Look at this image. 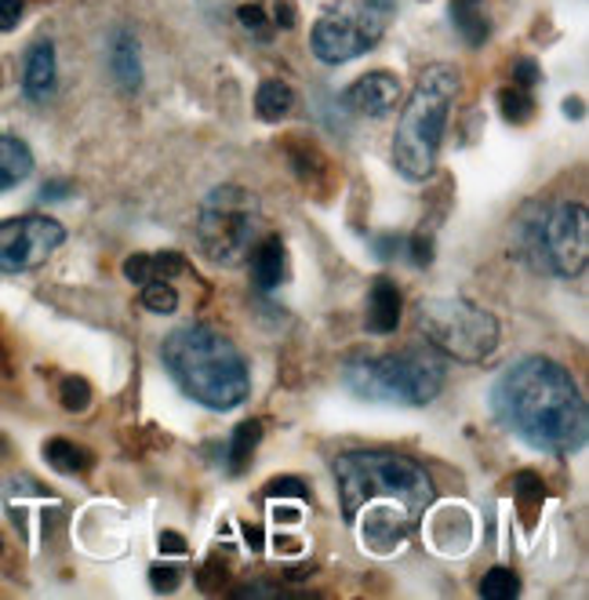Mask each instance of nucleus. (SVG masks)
Listing matches in <instances>:
<instances>
[{"label": "nucleus", "instance_id": "473e14b6", "mask_svg": "<svg viewBox=\"0 0 589 600\" xmlns=\"http://www.w3.org/2000/svg\"><path fill=\"white\" fill-rule=\"evenodd\" d=\"M19 19H22V0H0V33L15 30Z\"/></svg>", "mask_w": 589, "mask_h": 600}, {"label": "nucleus", "instance_id": "4be33fe9", "mask_svg": "<svg viewBox=\"0 0 589 600\" xmlns=\"http://www.w3.org/2000/svg\"><path fill=\"white\" fill-rule=\"evenodd\" d=\"M498 109H503V117L509 124H528L531 117H535V99H531L528 88H503L498 92Z\"/></svg>", "mask_w": 589, "mask_h": 600}, {"label": "nucleus", "instance_id": "2eb2a0df", "mask_svg": "<svg viewBox=\"0 0 589 600\" xmlns=\"http://www.w3.org/2000/svg\"><path fill=\"white\" fill-rule=\"evenodd\" d=\"M30 172H33L30 146L15 139V135H0V194L19 186L22 178H30Z\"/></svg>", "mask_w": 589, "mask_h": 600}, {"label": "nucleus", "instance_id": "cd10ccee", "mask_svg": "<svg viewBox=\"0 0 589 600\" xmlns=\"http://www.w3.org/2000/svg\"><path fill=\"white\" fill-rule=\"evenodd\" d=\"M124 277H128L131 285H150V280H153L150 255L139 252V255H128V258H124Z\"/></svg>", "mask_w": 589, "mask_h": 600}, {"label": "nucleus", "instance_id": "412c9836", "mask_svg": "<svg viewBox=\"0 0 589 600\" xmlns=\"http://www.w3.org/2000/svg\"><path fill=\"white\" fill-rule=\"evenodd\" d=\"M258 440H263V423H241L233 429V440H230V473H244L247 470V462H252L255 455V448H258Z\"/></svg>", "mask_w": 589, "mask_h": 600}, {"label": "nucleus", "instance_id": "39448f33", "mask_svg": "<svg viewBox=\"0 0 589 600\" xmlns=\"http://www.w3.org/2000/svg\"><path fill=\"white\" fill-rule=\"evenodd\" d=\"M517 258L553 277H579L589 263V215L579 200L524 204L513 222Z\"/></svg>", "mask_w": 589, "mask_h": 600}, {"label": "nucleus", "instance_id": "a211bd4d", "mask_svg": "<svg viewBox=\"0 0 589 600\" xmlns=\"http://www.w3.org/2000/svg\"><path fill=\"white\" fill-rule=\"evenodd\" d=\"M291 106H294V92L285 81H263V84H258L255 109H258V117H263V120H269V124L285 120L288 113H291Z\"/></svg>", "mask_w": 589, "mask_h": 600}, {"label": "nucleus", "instance_id": "f03ea898", "mask_svg": "<svg viewBox=\"0 0 589 600\" xmlns=\"http://www.w3.org/2000/svg\"><path fill=\"white\" fill-rule=\"evenodd\" d=\"M492 412L528 448L571 455L586 445V401L571 371L550 357H520L492 386Z\"/></svg>", "mask_w": 589, "mask_h": 600}, {"label": "nucleus", "instance_id": "f257e3e1", "mask_svg": "<svg viewBox=\"0 0 589 600\" xmlns=\"http://www.w3.org/2000/svg\"><path fill=\"white\" fill-rule=\"evenodd\" d=\"M335 484L346 524L360 546L386 557L437 499L429 473L415 459L390 451H346L335 459Z\"/></svg>", "mask_w": 589, "mask_h": 600}, {"label": "nucleus", "instance_id": "20e7f679", "mask_svg": "<svg viewBox=\"0 0 589 600\" xmlns=\"http://www.w3.org/2000/svg\"><path fill=\"white\" fill-rule=\"evenodd\" d=\"M455 95H459V70L448 62L426 66L423 77L415 81V92L407 95V106L401 109L393 135V161L396 172L412 178V183H423V178L434 175Z\"/></svg>", "mask_w": 589, "mask_h": 600}, {"label": "nucleus", "instance_id": "4c0bfd02", "mask_svg": "<svg viewBox=\"0 0 589 600\" xmlns=\"http://www.w3.org/2000/svg\"><path fill=\"white\" fill-rule=\"evenodd\" d=\"M277 26H285V30L294 26V8H291V4H280V8H277Z\"/></svg>", "mask_w": 589, "mask_h": 600}, {"label": "nucleus", "instance_id": "a878e982", "mask_svg": "<svg viewBox=\"0 0 589 600\" xmlns=\"http://www.w3.org/2000/svg\"><path fill=\"white\" fill-rule=\"evenodd\" d=\"M150 266H153V280H172L178 274H186V258L178 252H157L150 255Z\"/></svg>", "mask_w": 589, "mask_h": 600}, {"label": "nucleus", "instance_id": "393cba45", "mask_svg": "<svg viewBox=\"0 0 589 600\" xmlns=\"http://www.w3.org/2000/svg\"><path fill=\"white\" fill-rule=\"evenodd\" d=\"M59 397H62V407L66 412H84L88 404H92V386H88V379H62V390H59Z\"/></svg>", "mask_w": 589, "mask_h": 600}, {"label": "nucleus", "instance_id": "2f4dec72", "mask_svg": "<svg viewBox=\"0 0 589 600\" xmlns=\"http://www.w3.org/2000/svg\"><path fill=\"white\" fill-rule=\"evenodd\" d=\"M150 582H153L157 593H172L175 586H178V572L175 568H161V564H157V568L150 572Z\"/></svg>", "mask_w": 589, "mask_h": 600}, {"label": "nucleus", "instance_id": "dca6fc26", "mask_svg": "<svg viewBox=\"0 0 589 600\" xmlns=\"http://www.w3.org/2000/svg\"><path fill=\"white\" fill-rule=\"evenodd\" d=\"M252 277L263 291L280 285V277H285V241L280 236H266L252 252Z\"/></svg>", "mask_w": 589, "mask_h": 600}, {"label": "nucleus", "instance_id": "f8f14e48", "mask_svg": "<svg viewBox=\"0 0 589 600\" xmlns=\"http://www.w3.org/2000/svg\"><path fill=\"white\" fill-rule=\"evenodd\" d=\"M401 310H404L401 291H396L390 277H379L376 285H371V296H368L365 327L371 335H390V332H396V324H401Z\"/></svg>", "mask_w": 589, "mask_h": 600}, {"label": "nucleus", "instance_id": "9b49d317", "mask_svg": "<svg viewBox=\"0 0 589 600\" xmlns=\"http://www.w3.org/2000/svg\"><path fill=\"white\" fill-rule=\"evenodd\" d=\"M396 102H401V81L386 70L357 77L343 92V106L365 117H386L390 109H396Z\"/></svg>", "mask_w": 589, "mask_h": 600}, {"label": "nucleus", "instance_id": "4468645a", "mask_svg": "<svg viewBox=\"0 0 589 600\" xmlns=\"http://www.w3.org/2000/svg\"><path fill=\"white\" fill-rule=\"evenodd\" d=\"M109 70L117 77V84L124 92H139L142 84V62H139V41L128 30H117L113 37V51H109Z\"/></svg>", "mask_w": 589, "mask_h": 600}, {"label": "nucleus", "instance_id": "f3484780", "mask_svg": "<svg viewBox=\"0 0 589 600\" xmlns=\"http://www.w3.org/2000/svg\"><path fill=\"white\" fill-rule=\"evenodd\" d=\"M44 459H48V466L59 470V473H88L92 470V451L73 445V440H66V437H51L48 445H44Z\"/></svg>", "mask_w": 589, "mask_h": 600}, {"label": "nucleus", "instance_id": "1a4fd4ad", "mask_svg": "<svg viewBox=\"0 0 589 600\" xmlns=\"http://www.w3.org/2000/svg\"><path fill=\"white\" fill-rule=\"evenodd\" d=\"M396 15V0H346L313 26V55L327 66H343L371 51Z\"/></svg>", "mask_w": 589, "mask_h": 600}, {"label": "nucleus", "instance_id": "72a5a7b5", "mask_svg": "<svg viewBox=\"0 0 589 600\" xmlns=\"http://www.w3.org/2000/svg\"><path fill=\"white\" fill-rule=\"evenodd\" d=\"M404 247V236H396V233H386V236H376V252L379 258H396V252Z\"/></svg>", "mask_w": 589, "mask_h": 600}, {"label": "nucleus", "instance_id": "e433bc0d", "mask_svg": "<svg viewBox=\"0 0 589 600\" xmlns=\"http://www.w3.org/2000/svg\"><path fill=\"white\" fill-rule=\"evenodd\" d=\"M62 194H70V183H48L44 186V200H62Z\"/></svg>", "mask_w": 589, "mask_h": 600}, {"label": "nucleus", "instance_id": "c9c22d12", "mask_svg": "<svg viewBox=\"0 0 589 600\" xmlns=\"http://www.w3.org/2000/svg\"><path fill=\"white\" fill-rule=\"evenodd\" d=\"M161 550L164 553H186V539L178 531H164L161 535Z\"/></svg>", "mask_w": 589, "mask_h": 600}, {"label": "nucleus", "instance_id": "c85d7f7f", "mask_svg": "<svg viewBox=\"0 0 589 600\" xmlns=\"http://www.w3.org/2000/svg\"><path fill=\"white\" fill-rule=\"evenodd\" d=\"M236 19H241V26L247 33H255V37H269V26H266V11L258 4H241L236 8Z\"/></svg>", "mask_w": 589, "mask_h": 600}, {"label": "nucleus", "instance_id": "6e6552de", "mask_svg": "<svg viewBox=\"0 0 589 600\" xmlns=\"http://www.w3.org/2000/svg\"><path fill=\"white\" fill-rule=\"evenodd\" d=\"M418 332L444 357L462 365H481L498 349V321L466 299H423L418 302Z\"/></svg>", "mask_w": 589, "mask_h": 600}, {"label": "nucleus", "instance_id": "b1692460", "mask_svg": "<svg viewBox=\"0 0 589 600\" xmlns=\"http://www.w3.org/2000/svg\"><path fill=\"white\" fill-rule=\"evenodd\" d=\"M517 593H520V579H517V572H509V568H492L481 579V597L509 600V597H517Z\"/></svg>", "mask_w": 589, "mask_h": 600}, {"label": "nucleus", "instance_id": "0eeeda50", "mask_svg": "<svg viewBox=\"0 0 589 600\" xmlns=\"http://www.w3.org/2000/svg\"><path fill=\"white\" fill-rule=\"evenodd\" d=\"M258 226H263V208L258 197L244 186H215L208 197L200 200L197 211V241L204 255L219 266H236L244 263V255L252 252Z\"/></svg>", "mask_w": 589, "mask_h": 600}, {"label": "nucleus", "instance_id": "aec40b11", "mask_svg": "<svg viewBox=\"0 0 589 600\" xmlns=\"http://www.w3.org/2000/svg\"><path fill=\"white\" fill-rule=\"evenodd\" d=\"M513 499L520 506V517L528 520V524H535V514L542 509V503H546V484H542L539 473L531 470H520L513 477Z\"/></svg>", "mask_w": 589, "mask_h": 600}, {"label": "nucleus", "instance_id": "f704fd0d", "mask_svg": "<svg viewBox=\"0 0 589 600\" xmlns=\"http://www.w3.org/2000/svg\"><path fill=\"white\" fill-rule=\"evenodd\" d=\"M280 590L277 586H263V582H252V586H241V590H233V597H277Z\"/></svg>", "mask_w": 589, "mask_h": 600}, {"label": "nucleus", "instance_id": "7c9ffc66", "mask_svg": "<svg viewBox=\"0 0 589 600\" xmlns=\"http://www.w3.org/2000/svg\"><path fill=\"white\" fill-rule=\"evenodd\" d=\"M513 84H517V88H528V92H531V88L539 84V66L531 62V59H520V62L513 66Z\"/></svg>", "mask_w": 589, "mask_h": 600}, {"label": "nucleus", "instance_id": "6ab92c4d", "mask_svg": "<svg viewBox=\"0 0 589 600\" xmlns=\"http://www.w3.org/2000/svg\"><path fill=\"white\" fill-rule=\"evenodd\" d=\"M451 19H455V30L473 48L488 41V19L481 11V0H451Z\"/></svg>", "mask_w": 589, "mask_h": 600}, {"label": "nucleus", "instance_id": "9d476101", "mask_svg": "<svg viewBox=\"0 0 589 600\" xmlns=\"http://www.w3.org/2000/svg\"><path fill=\"white\" fill-rule=\"evenodd\" d=\"M66 241V230L48 215L0 219V274H22L48 258Z\"/></svg>", "mask_w": 589, "mask_h": 600}, {"label": "nucleus", "instance_id": "c756f323", "mask_svg": "<svg viewBox=\"0 0 589 600\" xmlns=\"http://www.w3.org/2000/svg\"><path fill=\"white\" fill-rule=\"evenodd\" d=\"M404 247H407V255H412V263H415V266H429V263H434V241H429L426 233L407 236Z\"/></svg>", "mask_w": 589, "mask_h": 600}, {"label": "nucleus", "instance_id": "7ed1b4c3", "mask_svg": "<svg viewBox=\"0 0 589 600\" xmlns=\"http://www.w3.org/2000/svg\"><path fill=\"white\" fill-rule=\"evenodd\" d=\"M161 357L178 390L211 412H230L252 393V371H247L244 354L215 327H178L164 338Z\"/></svg>", "mask_w": 589, "mask_h": 600}, {"label": "nucleus", "instance_id": "423d86ee", "mask_svg": "<svg viewBox=\"0 0 589 600\" xmlns=\"http://www.w3.org/2000/svg\"><path fill=\"white\" fill-rule=\"evenodd\" d=\"M343 379L365 401H404L426 407L444 390V357L429 343H412L396 354L346 360Z\"/></svg>", "mask_w": 589, "mask_h": 600}, {"label": "nucleus", "instance_id": "ddd939ff", "mask_svg": "<svg viewBox=\"0 0 589 600\" xmlns=\"http://www.w3.org/2000/svg\"><path fill=\"white\" fill-rule=\"evenodd\" d=\"M22 92L30 102H48L55 95V48L51 41L33 44L22 70Z\"/></svg>", "mask_w": 589, "mask_h": 600}, {"label": "nucleus", "instance_id": "58836bf2", "mask_svg": "<svg viewBox=\"0 0 589 600\" xmlns=\"http://www.w3.org/2000/svg\"><path fill=\"white\" fill-rule=\"evenodd\" d=\"M244 535H247V542H252V550H263V531L247 524V528H244Z\"/></svg>", "mask_w": 589, "mask_h": 600}, {"label": "nucleus", "instance_id": "bb28decb", "mask_svg": "<svg viewBox=\"0 0 589 600\" xmlns=\"http://www.w3.org/2000/svg\"><path fill=\"white\" fill-rule=\"evenodd\" d=\"M266 499H305V481L299 477H274L263 488Z\"/></svg>", "mask_w": 589, "mask_h": 600}, {"label": "nucleus", "instance_id": "5701e85b", "mask_svg": "<svg viewBox=\"0 0 589 600\" xmlns=\"http://www.w3.org/2000/svg\"><path fill=\"white\" fill-rule=\"evenodd\" d=\"M142 305L150 313H175L178 305V291L172 288V280H150V285H142Z\"/></svg>", "mask_w": 589, "mask_h": 600}]
</instances>
